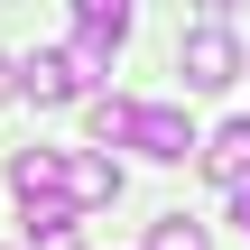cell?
Instances as JSON below:
<instances>
[{
	"mask_svg": "<svg viewBox=\"0 0 250 250\" xmlns=\"http://www.w3.org/2000/svg\"><path fill=\"white\" fill-rule=\"evenodd\" d=\"M176 74H186V93H223V83H241V46H232V28H223V19L186 28V37H176Z\"/></svg>",
	"mask_w": 250,
	"mask_h": 250,
	"instance_id": "obj_1",
	"label": "cell"
},
{
	"mask_svg": "<svg viewBox=\"0 0 250 250\" xmlns=\"http://www.w3.org/2000/svg\"><path fill=\"white\" fill-rule=\"evenodd\" d=\"M130 148H139V158H158V167H186L204 139H195V121H186L176 102H139V121H130Z\"/></svg>",
	"mask_w": 250,
	"mask_h": 250,
	"instance_id": "obj_2",
	"label": "cell"
},
{
	"mask_svg": "<svg viewBox=\"0 0 250 250\" xmlns=\"http://www.w3.org/2000/svg\"><path fill=\"white\" fill-rule=\"evenodd\" d=\"M65 204H74V213L121 204V167H111V158H93V148H65Z\"/></svg>",
	"mask_w": 250,
	"mask_h": 250,
	"instance_id": "obj_3",
	"label": "cell"
},
{
	"mask_svg": "<svg viewBox=\"0 0 250 250\" xmlns=\"http://www.w3.org/2000/svg\"><path fill=\"white\" fill-rule=\"evenodd\" d=\"M19 93H28L37 111H56V102H74V93H83V74H74L65 56H46V46H37V56L19 65Z\"/></svg>",
	"mask_w": 250,
	"mask_h": 250,
	"instance_id": "obj_4",
	"label": "cell"
},
{
	"mask_svg": "<svg viewBox=\"0 0 250 250\" xmlns=\"http://www.w3.org/2000/svg\"><path fill=\"white\" fill-rule=\"evenodd\" d=\"M9 195H19V204L65 195V148H19V158H9Z\"/></svg>",
	"mask_w": 250,
	"mask_h": 250,
	"instance_id": "obj_5",
	"label": "cell"
},
{
	"mask_svg": "<svg viewBox=\"0 0 250 250\" xmlns=\"http://www.w3.org/2000/svg\"><path fill=\"white\" fill-rule=\"evenodd\" d=\"M195 158H204L223 186H250V121H223V130H213V148H195Z\"/></svg>",
	"mask_w": 250,
	"mask_h": 250,
	"instance_id": "obj_6",
	"label": "cell"
},
{
	"mask_svg": "<svg viewBox=\"0 0 250 250\" xmlns=\"http://www.w3.org/2000/svg\"><path fill=\"white\" fill-rule=\"evenodd\" d=\"M130 9H139V0H74V28L102 37V46H121V37H130Z\"/></svg>",
	"mask_w": 250,
	"mask_h": 250,
	"instance_id": "obj_7",
	"label": "cell"
},
{
	"mask_svg": "<svg viewBox=\"0 0 250 250\" xmlns=\"http://www.w3.org/2000/svg\"><path fill=\"white\" fill-rule=\"evenodd\" d=\"M83 121H93V139H102V148H130V121H139V102H121V93H102V102H93Z\"/></svg>",
	"mask_w": 250,
	"mask_h": 250,
	"instance_id": "obj_8",
	"label": "cell"
},
{
	"mask_svg": "<svg viewBox=\"0 0 250 250\" xmlns=\"http://www.w3.org/2000/svg\"><path fill=\"white\" fill-rule=\"evenodd\" d=\"M148 250H204V223H186V213H158V223H148Z\"/></svg>",
	"mask_w": 250,
	"mask_h": 250,
	"instance_id": "obj_9",
	"label": "cell"
},
{
	"mask_svg": "<svg viewBox=\"0 0 250 250\" xmlns=\"http://www.w3.org/2000/svg\"><path fill=\"white\" fill-rule=\"evenodd\" d=\"M232 223H241V241H250V186H232Z\"/></svg>",
	"mask_w": 250,
	"mask_h": 250,
	"instance_id": "obj_10",
	"label": "cell"
},
{
	"mask_svg": "<svg viewBox=\"0 0 250 250\" xmlns=\"http://www.w3.org/2000/svg\"><path fill=\"white\" fill-rule=\"evenodd\" d=\"M232 9H241V0H195V19H232Z\"/></svg>",
	"mask_w": 250,
	"mask_h": 250,
	"instance_id": "obj_11",
	"label": "cell"
},
{
	"mask_svg": "<svg viewBox=\"0 0 250 250\" xmlns=\"http://www.w3.org/2000/svg\"><path fill=\"white\" fill-rule=\"evenodd\" d=\"M9 83H19V65H9V56H0V93H9Z\"/></svg>",
	"mask_w": 250,
	"mask_h": 250,
	"instance_id": "obj_12",
	"label": "cell"
}]
</instances>
